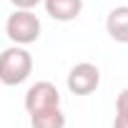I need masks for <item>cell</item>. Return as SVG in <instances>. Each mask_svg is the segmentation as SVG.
Listing matches in <instances>:
<instances>
[{
  "label": "cell",
  "mask_w": 128,
  "mask_h": 128,
  "mask_svg": "<svg viewBox=\"0 0 128 128\" xmlns=\"http://www.w3.org/2000/svg\"><path fill=\"white\" fill-rule=\"evenodd\" d=\"M33 73V55L25 45H10L0 53V83L3 86H20Z\"/></svg>",
  "instance_id": "cell-1"
},
{
  "label": "cell",
  "mask_w": 128,
  "mask_h": 128,
  "mask_svg": "<svg viewBox=\"0 0 128 128\" xmlns=\"http://www.w3.org/2000/svg\"><path fill=\"white\" fill-rule=\"evenodd\" d=\"M5 33L15 45H30L40 38V18L33 10H18L8 18Z\"/></svg>",
  "instance_id": "cell-2"
},
{
  "label": "cell",
  "mask_w": 128,
  "mask_h": 128,
  "mask_svg": "<svg viewBox=\"0 0 128 128\" xmlns=\"http://www.w3.org/2000/svg\"><path fill=\"white\" fill-rule=\"evenodd\" d=\"M100 86V70L93 63H78L68 73V90L73 96H90Z\"/></svg>",
  "instance_id": "cell-3"
},
{
  "label": "cell",
  "mask_w": 128,
  "mask_h": 128,
  "mask_svg": "<svg viewBox=\"0 0 128 128\" xmlns=\"http://www.w3.org/2000/svg\"><path fill=\"white\" fill-rule=\"evenodd\" d=\"M55 106H60V93L53 83L38 80L28 88V93H25V110L28 113H38V110L55 108Z\"/></svg>",
  "instance_id": "cell-4"
},
{
  "label": "cell",
  "mask_w": 128,
  "mask_h": 128,
  "mask_svg": "<svg viewBox=\"0 0 128 128\" xmlns=\"http://www.w3.org/2000/svg\"><path fill=\"white\" fill-rule=\"evenodd\" d=\"M45 13L58 20V23H70L80 15L83 10V0H43Z\"/></svg>",
  "instance_id": "cell-5"
},
{
  "label": "cell",
  "mask_w": 128,
  "mask_h": 128,
  "mask_svg": "<svg viewBox=\"0 0 128 128\" xmlns=\"http://www.w3.org/2000/svg\"><path fill=\"white\" fill-rule=\"evenodd\" d=\"M106 30L116 43H128V5H118L108 13Z\"/></svg>",
  "instance_id": "cell-6"
},
{
  "label": "cell",
  "mask_w": 128,
  "mask_h": 128,
  "mask_svg": "<svg viewBox=\"0 0 128 128\" xmlns=\"http://www.w3.org/2000/svg\"><path fill=\"white\" fill-rule=\"evenodd\" d=\"M30 128H66V113L60 110V106L30 113Z\"/></svg>",
  "instance_id": "cell-7"
},
{
  "label": "cell",
  "mask_w": 128,
  "mask_h": 128,
  "mask_svg": "<svg viewBox=\"0 0 128 128\" xmlns=\"http://www.w3.org/2000/svg\"><path fill=\"white\" fill-rule=\"evenodd\" d=\"M116 113H128V88H123L116 98Z\"/></svg>",
  "instance_id": "cell-8"
},
{
  "label": "cell",
  "mask_w": 128,
  "mask_h": 128,
  "mask_svg": "<svg viewBox=\"0 0 128 128\" xmlns=\"http://www.w3.org/2000/svg\"><path fill=\"white\" fill-rule=\"evenodd\" d=\"M10 3L18 8V10H33L35 5H40L43 0H10Z\"/></svg>",
  "instance_id": "cell-9"
},
{
  "label": "cell",
  "mask_w": 128,
  "mask_h": 128,
  "mask_svg": "<svg viewBox=\"0 0 128 128\" xmlns=\"http://www.w3.org/2000/svg\"><path fill=\"white\" fill-rule=\"evenodd\" d=\"M113 128H128V113H116Z\"/></svg>",
  "instance_id": "cell-10"
}]
</instances>
